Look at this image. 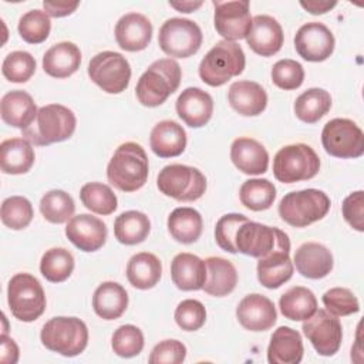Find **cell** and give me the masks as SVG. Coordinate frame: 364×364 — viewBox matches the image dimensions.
Returning a JSON list of instances; mask_svg holds the SVG:
<instances>
[{
	"mask_svg": "<svg viewBox=\"0 0 364 364\" xmlns=\"http://www.w3.org/2000/svg\"><path fill=\"white\" fill-rule=\"evenodd\" d=\"M149 172V162L145 149L136 142L121 144L107 166L108 182L122 192L141 189Z\"/></svg>",
	"mask_w": 364,
	"mask_h": 364,
	"instance_id": "obj_1",
	"label": "cell"
},
{
	"mask_svg": "<svg viewBox=\"0 0 364 364\" xmlns=\"http://www.w3.org/2000/svg\"><path fill=\"white\" fill-rule=\"evenodd\" d=\"M182 78L181 65L172 58H159L139 77L135 94L144 107H159L173 94Z\"/></svg>",
	"mask_w": 364,
	"mask_h": 364,
	"instance_id": "obj_2",
	"label": "cell"
},
{
	"mask_svg": "<svg viewBox=\"0 0 364 364\" xmlns=\"http://www.w3.org/2000/svg\"><path fill=\"white\" fill-rule=\"evenodd\" d=\"M74 112L61 104H48L38 109L36 119L23 129V138L37 146H46L68 139L75 131Z\"/></svg>",
	"mask_w": 364,
	"mask_h": 364,
	"instance_id": "obj_3",
	"label": "cell"
},
{
	"mask_svg": "<svg viewBox=\"0 0 364 364\" xmlns=\"http://www.w3.org/2000/svg\"><path fill=\"white\" fill-rule=\"evenodd\" d=\"M246 64L242 47L235 41L216 43L199 64L200 80L210 87H220L243 73Z\"/></svg>",
	"mask_w": 364,
	"mask_h": 364,
	"instance_id": "obj_4",
	"label": "cell"
},
{
	"mask_svg": "<svg viewBox=\"0 0 364 364\" xmlns=\"http://www.w3.org/2000/svg\"><path fill=\"white\" fill-rule=\"evenodd\" d=\"M330 198L318 189L286 193L279 203V216L293 228H306L323 219L330 210Z\"/></svg>",
	"mask_w": 364,
	"mask_h": 364,
	"instance_id": "obj_5",
	"label": "cell"
},
{
	"mask_svg": "<svg viewBox=\"0 0 364 364\" xmlns=\"http://www.w3.org/2000/svg\"><path fill=\"white\" fill-rule=\"evenodd\" d=\"M41 343L50 351L64 357L81 354L88 344V328L77 317H53L41 328Z\"/></svg>",
	"mask_w": 364,
	"mask_h": 364,
	"instance_id": "obj_6",
	"label": "cell"
},
{
	"mask_svg": "<svg viewBox=\"0 0 364 364\" xmlns=\"http://www.w3.org/2000/svg\"><path fill=\"white\" fill-rule=\"evenodd\" d=\"M320 171V158L306 144H291L280 148L273 159V175L279 182L294 183L314 178Z\"/></svg>",
	"mask_w": 364,
	"mask_h": 364,
	"instance_id": "obj_7",
	"label": "cell"
},
{
	"mask_svg": "<svg viewBox=\"0 0 364 364\" xmlns=\"http://www.w3.org/2000/svg\"><path fill=\"white\" fill-rule=\"evenodd\" d=\"M11 314L24 323L37 320L46 310V294L40 282L30 273L14 274L7 287Z\"/></svg>",
	"mask_w": 364,
	"mask_h": 364,
	"instance_id": "obj_8",
	"label": "cell"
},
{
	"mask_svg": "<svg viewBox=\"0 0 364 364\" xmlns=\"http://www.w3.org/2000/svg\"><path fill=\"white\" fill-rule=\"evenodd\" d=\"M156 185L164 195L175 200L193 202L205 193L206 178L193 166L171 164L158 173Z\"/></svg>",
	"mask_w": 364,
	"mask_h": 364,
	"instance_id": "obj_9",
	"label": "cell"
},
{
	"mask_svg": "<svg viewBox=\"0 0 364 364\" xmlns=\"http://www.w3.org/2000/svg\"><path fill=\"white\" fill-rule=\"evenodd\" d=\"M200 27L188 18L173 17L166 20L158 34V43L161 50L175 58H188L196 54L202 46Z\"/></svg>",
	"mask_w": 364,
	"mask_h": 364,
	"instance_id": "obj_10",
	"label": "cell"
},
{
	"mask_svg": "<svg viewBox=\"0 0 364 364\" xmlns=\"http://www.w3.org/2000/svg\"><path fill=\"white\" fill-rule=\"evenodd\" d=\"M324 151L336 158H360L364 154V134L351 119H330L321 131Z\"/></svg>",
	"mask_w": 364,
	"mask_h": 364,
	"instance_id": "obj_11",
	"label": "cell"
},
{
	"mask_svg": "<svg viewBox=\"0 0 364 364\" xmlns=\"http://www.w3.org/2000/svg\"><path fill=\"white\" fill-rule=\"evenodd\" d=\"M87 71L91 81L108 94L125 91L131 80V65L128 60L115 51L95 54L90 60Z\"/></svg>",
	"mask_w": 364,
	"mask_h": 364,
	"instance_id": "obj_12",
	"label": "cell"
},
{
	"mask_svg": "<svg viewBox=\"0 0 364 364\" xmlns=\"http://www.w3.org/2000/svg\"><path fill=\"white\" fill-rule=\"evenodd\" d=\"M287 237L289 236L277 228L247 219L236 229L233 243L236 252L260 259L269 255L282 240Z\"/></svg>",
	"mask_w": 364,
	"mask_h": 364,
	"instance_id": "obj_13",
	"label": "cell"
},
{
	"mask_svg": "<svg viewBox=\"0 0 364 364\" xmlns=\"http://www.w3.org/2000/svg\"><path fill=\"white\" fill-rule=\"evenodd\" d=\"M301 330L320 355H334L341 346V323L327 310H316L313 316L304 320Z\"/></svg>",
	"mask_w": 364,
	"mask_h": 364,
	"instance_id": "obj_14",
	"label": "cell"
},
{
	"mask_svg": "<svg viewBox=\"0 0 364 364\" xmlns=\"http://www.w3.org/2000/svg\"><path fill=\"white\" fill-rule=\"evenodd\" d=\"M212 4L215 7L213 24L218 34L228 41L246 38L252 28L249 1H212Z\"/></svg>",
	"mask_w": 364,
	"mask_h": 364,
	"instance_id": "obj_15",
	"label": "cell"
},
{
	"mask_svg": "<svg viewBox=\"0 0 364 364\" xmlns=\"http://www.w3.org/2000/svg\"><path fill=\"white\" fill-rule=\"evenodd\" d=\"M334 46L333 33L318 21L303 24L294 36V48L306 61L320 63L327 60L333 54Z\"/></svg>",
	"mask_w": 364,
	"mask_h": 364,
	"instance_id": "obj_16",
	"label": "cell"
},
{
	"mask_svg": "<svg viewBox=\"0 0 364 364\" xmlns=\"http://www.w3.org/2000/svg\"><path fill=\"white\" fill-rule=\"evenodd\" d=\"M293 262L290 259V240H282L269 255L257 262V279L266 289H279L293 276Z\"/></svg>",
	"mask_w": 364,
	"mask_h": 364,
	"instance_id": "obj_17",
	"label": "cell"
},
{
	"mask_svg": "<svg viewBox=\"0 0 364 364\" xmlns=\"http://www.w3.org/2000/svg\"><path fill=\"white\" fill-rule=\"evenodd\" d=\"M107 233L105 223L100 218L88 213L73 216L65 226V236L82 252L101 249L107 240Z\"/></svg>",
	"mask_w": 364,
	"mask_h": 364,
	"instance_id": "obj_18",
	"label": "cell"
},
{
	"mask_svg": "<svg viewBox=\"0 0 364 364\" xmlns=\"http://www.w3.org/2000/svg\"><path fill=\"white\" fill-rule=\"evenodd\" d=\"M236 317L242 327L250 331H266L277 320L273 301L259 293L245 296L236 307Z\"/></svg>",
	"mask_w": 364,
	"mask_h": 364,
	"instance_id": "obj_19",
	"label": "cell"
},
{
	"mask_svg": "<svg viewBox=\"0 0 364 364\" xmlns=\"http://www.w3.org/2000/svg\"><path fill=\"white\" fill-rule=\"evenodd\" d=\"M247 46L262 57H270L280 51L284 34L280 23L266 14L252 18V28L246 36Z\"/></svg>",
	"mask_w": 364,
	"mask_h": 364,
	"instance_id": "obj_20",
	"label": "cell"
},
{
	"mask_svg": "<svg viewBox=\"0 0 364 364\" xmlns=\"http://www.w3.org/2000/svg\"><path fill=\"white\" fill-rule=\"evenodd\" d=\"M175 107L178 117L191 128L206 125L213 114L212 97L198 87H188L183 90L179 94Z\"/></svg>",
	"mask_w": 364,
	"mask_h": 364,
	"instance_id": "obj_21",
	"label": "cell"
},
{
	"mask_svg": "<svg viewBox=\"0 0 364 364\" xmlns=\"http://www.w3.org/2000/svg\"><path fill=\"white\" fill-rule=\"evenodd\" d=\"M152 38V24L141 13L124 14L115 24V40L125 51H141Z\"/></svg>",
	"mask_w": 364,
	"mask_h": 364,
	"instance_id": "obj_22",
	"label": "cell"
},
{
	"mask_svg": "<svg viewBox=\"0 0 364 364\" xmlns=\"http://www.w3.org/2000/svg\"><path fill=\"white\" fill-rule=\"evenodd\" d=\"M293 263L297 272L307 279H323L333 270V255L321 243L307 242L299 246Z\"/></svg>",
	"mask_w": 364,
	"mask_h": 364,
	"instance_id": "obj_23",
	"label": "cell"
},
{
	"mask_svg": "<svg viewBox=\"0 0 364 364\" xmlns=\"http://www.w3.org/2000/svg\"><path fill=\"white\" fill-rule=\"evenodd\" d=\"M230 159L246 175H262L269 166V154L256 139L240 136L232 142Z\"/></svg>",
	"mask_w": 364,
	"mask_h": 364,
	"instance_id": "obj_24",
	"label": "cell"
},
{
	"mask_svg": "<svg viewBox=\"0 0 364 364\" xmlns=\"http://www.w3.org/2000/svg\"><path fill=\"white\" fill-rule=\"evenodd\" d=\"M303 340L297 330L280 326L270 337L267 361L270 364H299L303 360Z\"/></svg>",
	"mask_w": 364,
	"mask_h": 364,
	"instance_id": "obj_25",
	"label": "cell"
},
{
	"mask_svg": "<svg viewBox=\"0 0 364 364\" xmlns=\"http://www.w3.org/2000/svg\"><path fill=\"white\" fill-rule=\"evenodd\" d=\"M230 107L243 117L260 115L267 105V94L263 87L255 81H236L228 92Z\"/></svg>",
	"mask_w": 364,
	"mask_h": 364,
	"instance_id": "obj_26",
	"label": "cell"
},
{
	"mask_svg": "<svg viewBox=\"0 0 364 364\" xmlns=\"http://www.w3.org/2000/svg\"><path fill=\"white\" fill-rule=\"evenodd\" d=\"M38 109L33 97L21 90H14L3 95L0 102V114L3 122L21 131L31 125Z\"/></svg>",
	"mask_w": 364,
	"mask_h": 364,
	"instance_id": "obj_27",
	"label": "cell"
},
{
	"mask_svg": "<svg viewBox=\"0 0 364 364\" xmlns=\"http://www.w3.org/2000/svg\"><path fill=\"white\" fill-rule=\"evenodd\" d=\"M171 277L179 290H200L206 280V263L196 255L178 253L171 263Z\"/></svg>",
	"mask_w": 364,
	"mask_h": 364,
	"instance_id": "obj_28",
	"label": "cell"
},
{
	"mask_svg": "<svg viewBox=\"0 0 364 364\" xmlns=\"http://www.w3.org/2000/svg\"><path fill=\"white\" fill-rule=\"evenodd\" d=\"M149 145L159 158L178 156L186 148V132L178 122L164 119L152 128Z\"/></svg>",
	"mask_w": 364,
	"mask_h": 364,
	"instance_id": "obj_29",
	"label": "cell"
},
{
	"mask_svg": "<svg viewBox=\"0 0 364 364\" xmlns=\"http://www.w3.org/2000/svg\"><path fill=\"white\" fill-rule=\"evenodd\" d=\"M81 64L80 48L70 41H61L51 46L43 57V70L54 78H67L73 75Z\"/></svg>",
	"mask_w": 364,
	"mask_h": 364,
	"instance_id": "obj_30",
	"label": "cell"
},
{
	"mask_svg": "<svg viewBox=\"0 0 364 364\" xmlns=\"http://www.w3.org/2000/svg\"><path fill=\"white\" fill-rule=\"evenodd\" d=\"M205 263L206 280L202 287L205 293L215 297H223L232 293L237 284V272L233 263L218 256L208 257Z\"/></svg>",
	"mask_w": 364,
	"mask_h": 364,
	"instance_id": "obj_31",
	"label": "cell"
},
{
	"mask_svg": "<svg viewBox=\"0 0 364 364\" xmlns=\"http://www.w3.org/2000/svg\"><path fill=\"white\" fill-rule=\"evenodd\" d=\"M128 307L127 290L115 282L101 283L92 296V309L104 320L119 318Z\"/></svg>",
	"mask_w": 364,
	"mask_h": 364,
	"instance_id": "obj_32",
	"label": "cell"
},
{
	"mask_svg": "<svg viewBox=\"0 0 364 364\" xmlns=\"http://www.w3.org/2000/svg\"><path fill=\"white\" fill-rule=\"evenodd\" d=\"M34 164V149L26 138H10L0 145V166L4 173L20 175Z\"/></svg>",
	"mask_w": 364,
	"mask_h": 364,
	"instance_id": "obj_33",
	"label": "cell"
},
{
	"mask_svg": "<svg viewBox=\"0 0 364 364\" xmlns=\"http://www.w3.org/2000/svg\"><path fill=\"white\" fill-rule=\"evenodd\" d=\"M162 274L161 260L149 252L134 255L127 264L128 282L139 290H148L158 284Z\"/></svg>",
	"mask_w": 364,
	"mask_h": 364,
	"instance_id": "obj_34",
	"label": "cell"
},
{
	"mask_svg": "<svg viewBox=\"0 0 364 364\" xmlns=\"http://www.w3.org/2000/svg\"><path fill=\"white\" fill-rule=\"evenodd\" d=\"M203 229V220L200 213L188 206L176 208L168 216V230L171 236L183 245L196 242Z\"/></svg>",
	"mask_w": 364,
	"mask_h": 364,
	"instance_id": "obj_35",
	"label": "cell"
},
{
	"mask_svg": "<svg viewBox=\"0 0 364 364\" xmlns=\"http://www.w3.org/2000/svg\"><path fill=\"white\" fill-rule=\"evenodd\" d=\"M279 307L286 318L304 321L317 310V299L310 289L294 286L280 296Z\"/></svg>",
	"mask_w": 364,
	"mask_h": 364,
	"instance_id": "obj_36",
	"label": "cell"
},
{
	"mask_svg": "<svg viewBox=\"0 0 364 364\" xmlns=\"http://www.w3.org/2000/svg\"><path fill=\"white\" fill-rule=\"evenodd\" d=\"M151 230L148 216L139 210H127L115 218L114 235L122 245H138L144 242Z\"/></svg>",
	"mask_w": 364,
	"mask_h": 364,
	"instance_id": "obj_37",
	"label": "cell"
},
{
	"mask_svg": "<svg viewBox=\"0 0 364 364\" xmlns=\"http://www.w3.org/2000/svg\"><path fill=\"white\" fill-rule=\"evenodd\" d=\"M331 108V97L323 88H309L301 92L294 102L296 117L307 124L321 119Z\"/></svg>",
	"mask_w": 364,
	"mask_h": 364,
	"instance_id": "obj_38",
	"label": "cell"
},
{
	"mask_svg": "<svg viewBox=\"0 0 364 364\" xmlns=\"http://www.w3.org/2000/svg\"><path fill=\"white\" fill-rule=\"evenodd\" d=\"M239 198L242 205L250 210H266L276 199V188L269 179H247L240 186Z\"/></svg>",
	"mask_w": 364,
	"mask_h": 364,
	"instance_id": "obj_39",
	"label": "cell"
},
{
	"mask_svg": "<svg viewBox=\"0 0 364 364\" xmlns=\"http://www.w3.org/2000/svg\"><path fill=\"white\" fill-rule=\"evenodd\" d=\"M74 270V256L64 247H51L46 250L40 262V272L46 280L61 283L67 280Z\"/></svg>",
	"mask_w": 364,
	"mask_h": 364,
	"instance_id": "obj_40",
	"label": "cell"
},
{
	"mask_svg": "<svg viewBox=\"0 0 364 364\" xmlns=\"http://www.w3.org/2000/svg\"><path fill=\"white\" fill-rule=\"evenodd\" d=\"M82 205L94 213L111 215L118 206V200L112 189L101 182H88L80 191Z\"/></svg>",
	"mask_w": 364,
	"mask_h": 364,
	"instance_id": "obj_41",
	"label": "cell"
},
{
	"mask_svg": "<svg viewBox=\"0 0 364 364\" xmlns=\"http://www.w3.org/2000/svg\"><path fill=\"white\" fill-rule=\"evenodd\" d=\"M40 212L51 223H64L73 218L75 203L65 191L53 189L41 198Z\"/></svg>",
	"mask_w": 364,
	"mask_h": 364,
	"instance_id": "obj_42",
	"label": "cell"
},
{
	"mask_svg": "<svg viewBox=\"0 0 364 364\" xmlns=\"http://www.w3.org/2000/svg\"><path fill=\"white\" fill-rule=\"evenodd\" d=\"M18 34L28 44H40L47 40L51 21L50 16L43 10H30L18 20Z\"/></svg>",
	"mask_w": 364,
	"mask_h": 364,
	"instance_id": "obj_43",
	"label": "cell"
},
{
	"mask_svg": "<svg viewBox=\"0 0 364 364\" xmlns=\"http://www.w3.org/2000/svg\"><path fill=\"white\" fill-rule=\"evenodd\" d=\"M1 222L13 230L27 228L34 216L31 202L24 196H10L3 200L0 210Z\"/></svg>",
	"mask_w": 364,
	"mask_h": 364,
	"instance_id": "obj_44",
	"label": "cell"
},
{
	"mask_svg": "<svg viewBox=\"0 0 364 364\" xmlns=\"http://www.w3.org/2000/svg\"><path fill=\"white\" fill-rule=\"evenodd\" d=\"M112 350L117 355L124 358H131L138 355L144 348V334L134 324L119 326L111 340Z\"/></svg>",
	"mask_w": 364,
	"mask_h": 364,
	"instance_id": "obj_45",
	"label": "cell"
},
{
	"mask_svg": "<svg viewBox=\"0 0 364 364\" xmlns=\"http://www.w3.org/2000/svg\"><path fill=\"white\" fill-rule=\"evenodd\" d=\"M1 73L11 82H26L36 73V60L27 51H13L3 60Z\"/></svg>",
	"mask_w": 364,
	"mask_h": 364,
	"instance_id": "obj_46",
	"label": "cell"
},
{
	"mask_svg": "<svg viewBox=\"0 0 364 364\" xmlns=\"http://www.w3.org/2000/svg\"><path fill=\"white\" fill-rule=\"evenodd\" d=\"M323 304L336 317L350 316L360 311L358 299L346 287H333L323 294Z\"/></svg>",
	"mask_w": 364,
	"mask_h": 364,
	"instance_id": "obj_47",
	"label": "cell"
},
{
	"mask_svg": "<svg viewBox=\"0 0 364 364\" xmlns=\"http://www.w3.org/2000/svg\"><path fill=\"white\" fill-rule=\"evenodd\" d=\"M272 81L276 87L290 91L299 88L304 81V70L296 60H279L272 68Z\"/></svg>",
	"mask_w": 364,
	"mask_h": 364,
	"instance_id": "obj_48",
	"label": "cell"
},
{
	"mask_svg": "<svg viewBox=\"0 0 364 364\" xmlns=\"http://www.w3.org/2000/svg\"><path fill=\"white\" fill-rule=\"evenodd\" d=\"M175 321L185 331H196L206 321V309L199 300H182L175 310Z\"/></svg>",
	"mask_w": 364,
	"mask_h": 364,
	"instance_id": "obj_49",
	"label": "cell"
},
{
	"mask_svg": "<svg viewBox=\"0 0 364 364\" xmlns=\"http://www.w3.org/2000/svg\"><path fill=\"white\" fill-rule=\"evenodd\" d=\"M247 218L242 213H226L218 222L215 228V240L218 246L229 253H237L235 249V233L239 225L246 222Z\"/></svg>",
	"mask_w": 364,
	"mask_h": 364,
	"instance_id": "obj_50",
	"label": "cell"
},
{
	"mask_svg": "<svg viewBox=\"0 0 364 364\" xmlns=\"http://www.w3.org/2000/svg\"><path fill=\"white\" fill-rule=\"evenodd\" d=\"M186 357V347L178 340H164L158 343L151 354L149 364H179Z\"/></svg>",
	"mask_w": 364,
	"mask_h": 364,
	"instance_id": "obj_51",
	"label": "cell"
},
{
	"mask_svg": "<svg viewBox=\"0 0 364 364\" xmlns=\"http://www.w3.org/2000/svg\"><path fill=\"white\" fill-rule=\"evenodd\" d=\"M343 216L346 222L355 230H364V192L357 191L350 193L343 200Z\"/></svg>",
	"mask_w": 364,
	"mask_h": 364,
	"instance_id": "obj_52",
	"label": "cell"
},
{
	"mask_svg": "<svg viewBox=\"0 0 364 364\" xmlns=\"http://www.w3.org/2000/svg\"><path fill=\"white\" fill-rule=\"evenodd\" d=\"M0 344H1L0 361L3 364H16L18 361V347L16 341L3 333L0 337Z\"/></svg>",
	"mask_w": 364,
	"mask_h": 364,
	"instance_id": "obj_53",
	"label": "cell"
},
{
	"mask_svg": "<svg viewBox=\"0 0 364 364\" xmlns=\"http://www.w3.org/2000/svg\"><path fill=\"white\" fill-rule=\"evenodd\" d=\"M43 7L46 13L51 17H65L71 14L77 7L78 3H60V1H44Z\"/></svg>",
	"mask_w": 364,
	"mask_h": 364,
	"instance_id": "obj_54",
	"label": "cell"
},
{
	"mask_svg": "<svg viewBox=\"0 0 364 364\" xmlns=\"http://www.w3.org/2000/svg\"><path fill=\"white\" fill-rule=\"evenodd\" d=\"M336 4L337 1H326V0H307V1L301 0L300 1V6L311 14H324L331 9H334Z\"/></svg>",
	"mask_w": 364,
	"mask_h": 364,
	"instance_id": "obj_55",
	"label": "cell"
},
{
	"mask_svg": "<svg viewBox=\"0 0 364 364\" xmlns=\"http://www.w3.org/2000/svg\"><path fill=\"white\" fill-rule=\"evenodd\" d=\"M202 4H203L202 1H169L171 7L182 13H192L196 9H199Z\"/></svg>",
	"mask_w": 364,
	"mask_h": 364,
	"instance_id": "obj_56",
	"label": "cell"
}]
</instances>
